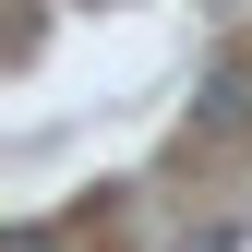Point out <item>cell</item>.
Instances as JSON below:
<instances>
[{"mask_svg":"<svg viewBox=\"0 0 252 252\" xmlns=\"http://www.w3.org/2000/svg\"><path fill=\"white\" fill-rule=\"evenodd\" d=\"M0 252H60V240L48 228H0Z\"/></svg>","mask_w":252,"mask_h":252,"instance_id":"obj_2","label":"cell"},{"mask_svg":"<svg viewBox=\"0 0 252 252\" xmlns=\"http://www.w3.org/2000/svg\"><path fill=\"white\" fill-rule=\"evenodd\" d=\"M204 120H216V132H240V120H252V72H240V60H228V72H204Z\"/></svg>","mask_w":252,"mask_h":252,"instance_id":"obj_1","label":"cell"}]
</instances>
